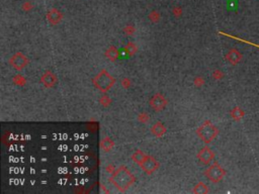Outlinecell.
<instances>
[{
	"mask_svg": "<svg viewBox=\"0 0 259 194\" xmlns=\"http://www.w3.org/2000/svg\"><path fill=\"white\" fill-rule=\"evenodd\" d=\"M195 132L198 136V137H200L204 143L210 144L218 136L220 131H219V128L216 127V125L212 123V121L205 120L200 127H198L196 128Z\"/></svg>",
	"mask_w": 259,
	"mask_h": 194,
	"instance_id": "obj_2",
	"label": "cell"
},
{
	"mask_svg": "<svg viewBox=\"0 0 259 194\" xmlns=\"http://www.w3.org/2000/svg\"><path fill=\"white\" fill-rule=\"evenodd\" d=\"M32 8H34V5H32L31 1H26L22 4V9L24 11H30L32 9Z\"/></svg>",
	"mask_w": 259,
	"mask_h": 194,
	"instance_id": "obj_27",
	"label": "cell"
},
{
	"mask_svg": "<svg viewBox=\"0 0 259 194\" xmlns=\"http://www.w3.org/2000/svg\"><path fill=\"white\" fill-rule=\"evenodd\" d=\"M58 82L57 76L51 71H46L40 77V83L46 88H53Z\"/></svg>",
	"mask_w": 259,
	"mask_h": 194,
	"instance_id": "obj_10",
	"label": "cell"
},
{
	"mask_svg": "<svg viewBox=\"0 0 259 194\" xmlns=\"http://www.w3.org/2000/svg\"><path fill=\"white\" fill-rule=\"evenodd\" d=\"M172 13H173V15L175 16L176 18L180 17V16L182 15V8L180 6H175L172 9Z\"/></svg>",
	"mask_w": 259,
	"mask_h": 194,
	"instance_id": "obj_25",
	"label": "cell"
},
{
	"mask_svg": "<svg viewBox=\"0 0 259 194\" xmlns=\"http://www.w3.org/2000/svg\"><path fill=\"white\" fill-rule=\"evenodd\" d=\"M213 78L214 80H221L224 78V73H223L221 70H214L213 72Z\"/></svg>",
	"mask_w": 259,
	"mask_h": 194,
	"instance_id": "obj_24",
	"label": "cell"
},
{
	"mask_svg": "<svg viewBox=\"0 0 259 194\" xmlns=\"http://www.w3.org/2000/svg\"><path fill=\"white\" fill-rule=\"evenodd\" d=\"M214 156L216 155H214V153L213 152V150L209 147H204L196 155L198 161L205 165L210 164V162L214 159Z\"/></svg>",
	"mask_w": 259,
	"mask_h": 194,
	"instance_id": "obj_8",
	"label": "cell"
},
{
	"mask_svg": "<svg viewBox=\"0 0 259 194\" xmlns=\"http://www.w3.org/2000/svg\"><path fill=\"white\" fill-rule=\"evenodd\" d=\"M231 36V35H230ZM231 38H233L235 39H237L239 40V42H242V43H245L247 44H251V46H253V47H256L257 48H259V44H254L252 42H248V40H245V39H239V38H236V36H231Z\"/></svg>",
	"mask_w": 259,
	"mask_h": 194,
	"instance_id": "obj_28",
	"label": "cell"
},
{
	"mask_svg": "<svg viewBox=\"0 0 259 194\" xmlns=\"http://www.w3.org/2000/svg\"><path fill=\"white\" fill-rule=\"evenodd\" d=\"M166 132H167V127H166L165 124L162 123L161 121H158V122H156L155 124H153L151 127V133L156 137L163 136Z\"/></svg>",
	"mask_w": 259,
	"mask_h": 194,
	"instance_id": "obj_12",
	"label": "cell"
},
{
	"mask_svg": "<svg viewBox=\"0 0 259 194\" xmlns=\"http://www.w3.org/2000/svg\"><path fill=\"white\" fill-rule=\"evenodd\" d=\"M138 120L141 121L142 123H148L150 121V116H149L148 113L142 112V113H140L139 115H138Z\"/></svg>",
	"mask_w": 259,
	"mask_h": 194,
	"instance_id": "obj_22",
	"label": "cell"
},
{
	"mask_svg": "<svg viewBox=\"0 0 259 194\" xmlns=\"http://www.w3.org/2000/svg\"><path fill=\"white\" fill-rule=\"evenodd\" d=\"M230 115L235 121H240L243 117L245 116V111L243 110L240 106H235L232 110H231Z\"/></svg>",
	"mask_w": 259,
	"mask_h": 194,
	"instance_id": "obj_15",
	"label": "cell"
},
{
	"mask_svg": "<svg viewBox=\"0 0 259 194\" xmlns=\"http://www.w3.org/2000/svg\"><path fill=\"white\" fill-rule=\"evenodd\" d=\"M106 170H107L108 173H113V172H115V168H113L112 166H108V167H106Z\"/></svg>",
	"mask_w": 259,
	"mask_h": 194,
	"instance_id": "obj_30",
	"label": "cell"
},
{
	"mask_svg": "<svg viewBox=\"0 0 259 194\" xmlns=\"http://www.w3.org/2000/svg\"><path fill=\"white\" fill-rule=\"evenodd\" d=\"M135 31H136V28L134 25H132V24H129V25H127L124 28V32L127 35H133L135 34Z\"/></svg>",
	"mask_w": 259,
	"mask_h": 194,
	"instance_id": "obj_23",
	"label": "cell"
},
{
	"mask_svg": "<svg viewBox=\"0 0 259 194\" xmlns=\"http://www.w3.org/2000/svg\"><path fill=\"white\" fill-rule=\"evenodd\" d=\"M99 103L102 105V106L107 107L111 104V99L109 98V96H107V95H102L99 99Z\"/></svg>",
	"mask_w": 259,
	"mask_h": 194,
	"instance_id": "obj_21",
	"label": "cell"
},
{
	"mask_svg": "<svg viewBox=\"0 0 259 194\" xmlns=\"http://www.w3.org/2000/svg\"><path fill=\"white\" fill-rule=\"evenodd\" d=\"M148 17L150 19V21L153 22V23H157L160 21V18H161V15L160 13L158 12L157 10H152L151 12L149 13Z\"/></svg>",
	"mask_w": 259,
	"mask_h": 194,
	"instance_id": "obj_19",
	"label": "cell"
},
{
	"mask_svg": "<svg viewBox=\"0 0 259 194\" xmlns=\"http://www.w3.org/2000/svg\"><path fill=\"white\" fill-rule=\"evenodd\" d=\"M92 83L99 91L105 93L113 86V84L115 83V79L105 69H103L92 79Z\"/></svg>",
	"mask_w": 259,
	"mask_h": 194,
	"instance_id": "obj_3",
	"label": "cell"
},
{
	"mask_svg": "<svg viewBox=\"0 0 259 194\" xmlns=\"http://www.w3.org/2000/svg\"><path fill=\"white\" fill-rule=\"evenodd\" d=\"M12 81H13V83L15 85H18V86H23V85H26V80L24 77H22L21 75H16L13 77V79H12Z\"/></svg>",
	"mask_w": 259,
	"mask_h": 194,
	"instance_id": "obj_20",
	"label": "cell"
},
{
	"mask_svg": "<svg viewBox=\"0 0 259 194\" xmlns=\"http://www.w3.org/2000/svg\"><path fill=\"white\" fill-rule=\"evenodd\" d=\"M193 82L196 87H200L205 84V79L201 78V77H196V78H194Z\"/></svg>",
	"mask_w": 259,
	"mask_h": 194,
	"instance_id": "obj_26",
	"label": "cell"
},
{
	"mask_svg": "<svg viewBox=\"0 0 259 194\" xmlns=\"http://www.w3.org/2000/svg\"><path fill=\"white\" fill-rule=\"evenodd\" d=\"M46 16H47V20L49 21V23L52 24V25H57V24H59L61 21H62V19L64 17L62 12H61L59 9H57V8H51V9L47 12Z\"/></svg>",
	"mask_w": 259,
	"mask_h": 194,
	"instance_id": "obj_9",
	"label": "cell"
},
{
	"mask_svg": "<svg viewBox=\"0 0 259 194\" xmlns=\"http://www.w3.org/2000/svg\"><path fill=\"white\" fill-rule=\"evenodd\" d=\"M204 174L210 182H213V183H219L226 176V170L219 163L214 162V164H212L209 168H206L205 170Z\"/></svg>",
	"mask_w": 259,
	"mask_h": 194,
	"instance_id": "obj_4",
	"label": "cell"
},
{
	"mask_svg": "<svg viewBox=\"0 0 259 194\" xmlns=\"http://www.w3.org/2000/svg\"><path fill=\"white\" fill-rule=\"evenodd\" d=\"M192 193L206 194V193H209V187L204 183V182H198V183L194 186V188L192 190Z\"/></svg>",
	"mask_w": 259,
	"mask_h": 194,
	"instance_id": "obj_17",
	"label": "cell"
},
{
	"mask_svg": "<svg viewBox=\"0 0 259 194\" xmlns=\"http://www.w3.org/2000/svg\"><path fill=\"white\" fill-rule=\"evenodd\" d=\"M105 57L111 62H115L120 57V51L115 46H111L106 51H105Z\"/></svg>",
	"mask_w": 259,
	"mask_h": 194,
	"instance_id": "obj_14",
	"label": "cell"
},
{
	"mask_svg": "<svg viewBox=\"0 0 259 194\" xmlns=\"http://www.w3.org/2000/svg\"><path fill=\"white\" fill-rule=\"evenodd\" d=\"M121 86H123L125 89H128L130 86H131V80L129 78H124L121 80Z\"/></svg>",
	"mask_w": 259,
	"mask_h": 194,
	"instance_id": "obj_29",
	"label": "cell"
},
{
	"mask_svg": "<svg viewBox=\"0 0 259 194\" xmlns=\"http://www.w3.org/2000/svg\"><path fill=\"white\" fill-rule=\"evenodd\" d=\"M109 181L119 191L125 192L136 182V177L125 166L123 165L115 170L111 177L109 178Z\"/></svg>",
	"mask_w": 259,
	"mask_h": 194,
	"instance_id": "obj_1",
	"label": "cell"
},
{
	"mask_svg": "<svg viewBox=\"0 0 259 194\" xmlns=\"http://www.w3.org/2000/svg\"><path fill=\"white\" fill-rule=\"evenodd\" d=\"M168 101L165 98L164 95L160 94V93H156L155 95H153L149 100V105L154 111L159 112L164 110L167 106Z\"/></svg>",
	"mask_w": 259,
	"mask_h": 194,
	"instance_id": "obj_7",
	"label": "cell"
},
{
	"mask_svg": "<svg viewBox=\"0 0 259 194\" xmlns=\"http://www.w3.org/2000/svg\"><path fill=\"white\" fill-rule=\"evenodd\" d=\"M242 58H243V55L237 50V48H231V50H229V52L226 54V60L228 61L231 65H233V66H236V65L240 63L242 61Z\"/></svg>",
	"mask_w": 259,
	"mask_h": 194,
	"instance_id": "obj_11",
	"label": "cell"
},
{
	"mask_svg": "<svg viewBox=\"0 0 259 194\" xmlns=\"http://www.w3.org/2000/svg\"><path fill=\"white\" fill-rule=\"evenodd\" d=\"M28 63H30L28 58L20 52L15 53V54L12 55L9 59V65L16 71L23 70V69L28 65Z\"/></svg>",
	"mask_w": 259,
	"mask_h": 194,
	"instance_id": "obj_5",
	"label": "cell"
},
{
	"mask_svg": "<svg viewBox=\"0 0 259 194\" xmlns=\"http://www.w3.org/2000/svg\"><path fill=\"white\" fill-rule=\"evenodd\" d=\"M124 51L127 53V55L129 56H134L138 52V47L136 46V44H134L133 42H129L124 48Z\"/></svg>",
	"mask_w": 259,
	"mask_h": 194,
	"instance_id": "obj_18",
	"label": "cell"
},
{
	"mask_svg": "<svg viewBox=\"0 0 259 194\" xmlns=\"http://www.w3.org/2000/svg\"><path fill=\"white\" fill-rule=\"evenodd\" d=\"M147 157V155L143 152V151H141V150H137V151H135L133 153V155L131 157V159L135 162L136 164L138 165H140L142 162H143L145 160V158Z\"/></svg>",
	"mask_w": 259,
	"mask_h": 194,
	"instance_id": "obj_16",
	"label": "cell"
},
{
	"mask_svg": "<svg viewBox=\"0 0 259 194\" xmlns=\"http://www.w3.org/2000/svg\"><path fill=\"white\" fill-rule=\"evenodd\" d=\"M139 166L144 171L145 174H147V175H152L154 172L159 169L160 163L156 160V158H154L153 156L147 155V157L145 158V160L142 162Z\"/></svg>",
	"mask_w": 259,
	"mask_h": 194,
	"instance_id": "obj_6",
	"label": "cell"
},
{
	"mask_svg": "<svg viewBox=\"0 0 259 194\" xmlns=\"http://www.w3.org/2000/svg\"><path fill=\"white\" fill-rule=\"evenodd\" d=\"M113 147H115V141H113L111 137L104 136L103 139L100 141V149L105 153L111 152Z\"/></svg>",
	"mask_w": 259,
	"mask_h": 194,
	"instance_id": "obj_13",
	"label": "cell"
}]
</instances>
